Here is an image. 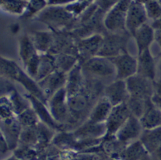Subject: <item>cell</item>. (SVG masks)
Masks as SVG:
<instances>
[{"label":"cell","mask_w":161,"mask_h":160,"mask_svg":"<svg viewBox=\"0 0 161 160\" xmlns=\"http://www.w3.org/2000/svg\"><path fill=\"white\" fill-rule=\"evenodd\" d=\"M35 19L54 32H71L76 25V19L64 6H47Z\"/></svg>","instance_id":"6da1fadb"},{"label":"cell","mask_w":161,"mask_h":160,"mask_svg":"<svg viewBox=\"0 0 161 160\" xmlns=\"http://www.w3.org/2000/svg\"><path fill=\"white\" fill-rule=\"evenodd\" d=\"M85 76L98 80L114 77L115 79V68L110 58L96 56L81 63Z\"/></svg>","instance_id":"7a4b0ae2"},{"label":"cell","mask_w":161,"mask_h":160,"mask_svg":"<svg viewBox=\"0 0 161 160\" xmlns=\"http://www.w3.org/2000/svg\"><path fill=\"white\" fill-rule=\"evenodd\" d=\"M47 106L54 119L62 126L63 130H67L66 127L71 126V113L68 105V96L65 87L49 98Z\"/></svg>","instance_id":"3957f363"},{"label":"cell","mask_w":161,"mask_h":160,"mask_svg":"<svg viewBox=\"0 0 161 160\" xmlns=\"http://www.w3.org/2000/svg\"><path fill=\"white\" fill-rule=\"evenodd\" d=\"M132 0H120L110 11L105 14L104 27L106 32L120 33L126 31V17Z\"/></svg>","instance_id":"277c9868"},{"label":"cell","mask_w":161,"mask_h":160,"mask_svg":"<svg viewBox=\"0 0 161 160\" xmlns=\"http://www.w3.org/2000/svg\"><path fill=\"white\" fill-rule=\"evenodd\" d=\"M131 37L128 32L113 33L106 32L103 34V42L98 55L112 58L127 51V44Z\"/></svg>","instance_id":"5b68a950"},{"label":"cell","mask_w":161,"mask_h":160,"mask_svg":"<svg viewBox=\"0 0 161 160\" xmlns=\"http://www.w3.org/2000/svg\"><path fill=\"white\" fill-rule=\"evenodd\" d=\"M103 42V34H93L83 38H76V48L80 63L98 55Z\"/></svg>","instance_id":"8992f818"},{"label":"cell","mask_w":161,"mask_h":160,"mask_svg":"<svg viewBox=\"0 0 161 160\" xmlns=\"http://www.w3.org/2000/svg\"><path fill=\"white\" fill-rule=\"evenodd\" d=\"M131 113L126 103L113 106L111 113L106 121V132L105 138L115 136L117 132L120 130L123 124L130 118Z\"/></svg>","instance_id":"52a82bcc"},{"label":"cell","mask_w":161,"mask_h":160,"mask_svg":"<svg viewBox=\"0 0 161 160\" xmlns=\"http://www.w3.org/2000/svg\"><path fill=\"white\" fill-rule=\"evenodd\" d=\"M115 68V79L125 80L137 73V57L128 52L110 58Z\"/></svg>","instance_id":"ba28073f"},{"label":"cell","mask_w":161,"mask_h":160,"mask_svg":"<svg viewBox=\"0 0 161 160\" xmlns=\"http://www.w3.org/2000/svg\"><path fill=\"white\" fill-rule=\"evenodd\" d=\"M130 96L137 98L151 99L154 94V81L136 74L125 80Z\"/></svg>","instance_id":"9c48e42d"},{"label":"cell","mask_w":161,"mask_h":160,"mask_svg":"<svg viewBox=\"0 0 161 160\" xmlns=\"http://www.w3.org/2000/svg\"><path fill=\"white\" fill-rule=\"evenodd\" d=\"M106 123H94L86 119L72 130L77 140H100L106 135Z\"/></svg>","instance_id":"30bf717a"},{"label":"cell","mask_w":161,"mask_h":160,"mask_svg":"<svg viewBox=\"0 0 161 160\" xmlns=\"http://www.w3.org/2000/svg\"><path fill=\"white\" fill-rule=\"evenodd\" d=\"M148 17L145 11V5L132 0L127 12L126 31L132 37V34L140 27L148 23Z\"/></svg>","instance_id":"8fae6325"},{"label":"cell","mask_w":161,"mask_h":160,"mask_svg":"<svg viewBox=\"0 0 161 160\" xmlns=\"http://www.w3.org/2000/svg\"><path fill=\"white\" fill-rule=\"evenodd\" d=\"M102 96H106L113 106L125 103L130 97L125 80L114 79L105 86Z\"/></svg>","instance_id":"7c38bea8"},{"label":"cell","mask_w":161,"mask_h":160,"mask_svg":"<svg viewBox=\"0 0 161 160\" xmlns=\"http://www.w3.org/2000/svg\"><path fill=\"white\" fill-rule=\"evenodd\" d=\"M24 96L30 102L31 106L35 110V112L37 114L40 122L43 123L44 124H46V125H47L51 129H53L55 131H57V132L63 131L62 126L60 125L54 119L47 104H45L43 101H42L41 100L37 98L36 96H32V95L28 94V93H27Z\"/></svg>","instance_id":"4fadbf2b"},{"label":"cell","mask_w":161,"mask_h":160,"mask_svg":"<svg viewBox=\"0 0 161 160\" xmlns=\"http://www.w3.org/2000/svg\"><path fill=\"white\" fill-rule=\"evenodd\" d=\"M143 130L144 129L141 125L140 119L131 114L115 135V137L122 143L129 144L136 140H140Z\"/></svg>","instance_id":"5bb4252c"},{"label":"cell","mask_w":161,"mask_h":160,"mask_svg":"<svg viewBox=\"0 0 161 160\" xmlns=\"http://www.w3.org/2000/svg\"><path fill=\"white\" fill-rule=\"evenodd\" d=\"M67 75V74L57 70L44 79L37 81L42 91L47 99V101L56 92L66 86Z\"/></svg>","instance_id":"9a60e30c"},{"label":"cell","mask_w":161,"mask_h":160,"mask_svg":"<svg viewBox=\"0 0 161 160\" xmlns=\"http://www.w3.org/2000/svg\"><path fill=\"white\" fill-rule=\"evenodd\" d=\"M22 130L23 127L17 116L1 120V135L7 140L11 151H14L19 146Z\"/></svg>","instance_id":"2e32d148"},{"label":"cell","mask_w":161,"mask_h":160,"mask_svg":"<svg viewBox=\"0 0 161 160\" xmlns=\"http://www.w3.org/2000/svg\"><path fill=\"white\" fill-rule=\"evenodd\" d=\"M137 75L154 81L156 76L155 60L150 52V48L146 49L137 56Z\"/></svg>","instance_id":"e0dca14e"},{"label":"cell","mask_w":161,"mask_h":160,"mask_svg":"<svg viewBox=\"0 0 161 160\" xmlns=\"http://www.w3.org/2000/svg\"><path fill=\"white\" fill-rule=\"evenodd\" d=\"M86 84V77L83 73L81 63L79 62L72 70L67 73L66 91L67 96H72L83 89Z\"/></svg>","instance_id":"ac0fdd59"},{"label":"cell","mask_w":161,"mask_h":160,"mask_svg":"<svg viewBox=\"0 0 161 160\" xmlns=\"http://www.w3.org/2000/svg\"><path fill=\"white\" fill-rule=\"evenodd\" d=\"M132 37L136 41L138 54L150 48L154 41V29L151 24L145 23L132 34Z\"/></svg>","instance_id":"d6986e66"},{"label":"cell","mask_w":161,"mask_h":160,"mask_svg":"<svg viewBox=\"0 0 161 160\" xmlns=\"http://www.w3.org/2000/svg\"><path fill=\"white\" fill-rule=\"evenodd\" d=\"M113 105L106 96H101L92 107L87 119L94 123H106Z\"/></svg>","instance_id":"ffe728a7"},{"label":"cell","mask_w":161,"mask_h":160,"mask_svg":"<svg viewBox=\"0 0 161 160\" xmlns=\"http://www.w3.org/2000/svg\"><path fill=\"white\" fill-rule=\"evenodd\" d=\"M140 121L144 130H150L161 126V110L154 105L152 98L148 101L145 112L140 118Z\"/></svg>","instance_id":"44dd1931"},{"label":"cell","mask_w":161,"mask_h":160,"mask_svg":"<svg viewBox=\"0 0 161 160\" xmlns=\"http://www.w3.org/2000/svg\"><path fill=\"white\" fill-rule=\"evenodd\" d=\"M15 81L23 86L24 87V89L28 91V94L36 96L37 98H38L42 101H43L44 103L47 105L48 101H47V99L45 97L44 94L42 91L41 88H40L37 80L31 77L30 75L26 72L25 70L22 68V67L19 70V74H18L16 79H15Z\"/></svg>","instance_id":"7402d4cb"},{"label":"cell","mask_w":161,"mask_h":160,"mask_svg":"<svg viewBox=\"0 0 161 160\" xmlns=\"http://www.w3.org/2000/svg\"><path fill=\"white\" fill-rule=\"evenodd\" d=\"M29 36L40 54L50 52L55 41V33L53 31H37Z\"/></svg>","instance_id":"603a6c76"},{"label":"cell","mask_w":161,"mask_h":160,"mask_svg":"<svg viewBox=\"0 0 161 160\" xmlns=\"http://www.w3.org/2000/svg\"><path fill=\"white\" fill-rule=\"evenodd\" d=\"M39 54L29 35H23L19 38V56L23 67Z\"/></svg>","instance_id":"cb8c5ba5"},{"label":"cell","mask_w":161,"mask_h":160,"mask_svg":"<svg viewBox=\"0 0 161 160\" xmlns=\"http://www.w3.org/2000/svg\"><path fill=\"white\" fill-rule=\"evenodd\" d=\"M119 160H151L150 153L140 140L127 144Z\"/></svg>","instance_id":"d4e9b609"},{"label":"cell","mask_w":161,"mask_h":160,"mask_svg":"<svg viewBox=\"0 0 161 160\" xmlns=\"http://www.w3.org/2000/svg\"><path fill=\"white\" fill-rule=\"evenodd\" d=\"M139 140L148 153H153L161 146V126L150 130H144Z\"/></svg>","instance_id":"484cf974"},{"label":"cell","mask_w":161,"mask_h":160,"mask_svg":"<svg viewBox=\"0 0 161 160\" xmlns=\"http://www.w3.org/2000/svg\"><path fill=\"white\" fill-rule=\"evenodd\" d=\"M55 71H57L55 56L50 53L40 54L38 70H37V74L35 80L39 81Z\"/></svg>","instance_id":"4316f807"},{"label":"cell","mask_w":161,"mask_h":160,"mask_svg":"<svg viewBox=\"0 0 161 160\" xmlns=\"http://www.w3.org/2000/svg\"><path fill=\"white\" fill-rule=\"evenodd\" d=\"M54 56H55L57 70L66 74L68 73L80 62L79 57L73 54L59 53V54H56Z\"/></svg>","instance_id":"83f0119b"},{"label":"cell","mask_w":161,"mask_h":160,"mask_svg":"<svg viewBox=\"0 0 161 160\" xmlns=\"http://www.w3.org/2000/svg\"><path fill=\"white\" fill-rule=\"evenodd\" d=\"M21 69L19 64L14 60L8 59L4 57H1L0 59V73L1 77L6 78L8 80L15 81L17 75Z\"/></svg>","instance_id":"f1b7e54d"},{"label":"cell","mask_w":161,"mask_h":160,"mask_svg":"<svg viewBox=\"0 0 161 160\" xmlns=\"http://www.w3.org/2000/svg\"><path fill=\"white\" fill-rule=\"evenodd\" d=\"M38 144V134H37V124L31 127L23 128L21 132L20 140L19 145L21 146H28L37 149Z\"/></svg>","instance_id":"f546056e"},{"label":"cell","mask_w":161,"mask_h":160,"mask_svg":"<svg viewBox=\"0 0 161 160\" xmlns=\"http://www.w3.org/2000/svg\"><path fill=\"white\" fill-rule=\"evenodd\" d=\"M27 0H0L1 8L13 15L23 16L27 8Z\"/></svg>","instance_id":"4dcf8cb0"},{"label":"cell","mask_w":161,"mask_h":160,"mask_svg":"<svg viewBox=\"0 0 161 160\" xmlns=\"http://www.w3.org/2000/svg\"><path fill=\"white\" fill-rule=\"evenodd\" d=\"M8 96L11 101V104L14 108V114L16 116L23 112V110L31 106L30 102L26 98L25 96H21L16 89L14 90L11 93L8 95Z\"/></svg>","instance_id":"1f68e13d"},{"label":"cell","mask_w":161,"mask_h":160,"mask_svg":"<svg viewBox=\"0 0 161 160\" xmlns=\"http://www.w3.org/2000/svg\"><path fill=\"white\" fill-rule=\"evenodd\" d=\"M48 6L47 0H28L27 8L23 14L25 19L36 18L41 12L43 11Z\"/></svg>","instance_id":"d6a6232c"},{"label":"cell","mask_w":161,"mask_h":160,"mask_svg":"<svg viewBox=\"0 0 161 160\" xmlns=\"http://www.w3.org/2000/svg\"><path fill=\"white\" fill-rule=\"evenodd\" d=\"M150 99L145 100V99L130 96L128 101L125 103H126L127 106L129 108L131 114L140 119L142 116V114H144V112H145L146 105H147V102Z\"/></svg>","instance_id":"836d02e7"},{"label":"cell","mask_w":161,"mask_h":160,"mask_svg":"<svg viewBox=\"0 0 161 160\" xmlns=\"http://www.w3.org/2000/svg\"><path fill=\"white\" fill-rule=\"evenodd\" d=\"M17 119L23 128L37 125L40 120L37 114L32 106L24 110L22 113L17 115Z\"/></svg>","instance_id":"e575fe53"},{"label":"cell","mask_w":161,"mask_h":160,"mask_svg":"<svg viewBox=\"0 0 161 160\" xmlns=\"http://www.w3.org/2000/svg\"><path fill=\"white\" fill-rule=\"evenodd\" d=\"M39 153L40 152L34 148L21 145H19L14 151V155L17 156L20 160H37Z\"/></svg>","instance_id":"d590c367"},{"label":"cell","mask_w":161,"mask_h":160,"mask_svg":"<svg viewBox=\"0 0 161 160\" xmlns=\"http://www.w3.org/2000/svg\"><path fill=\"white\" fill-rule=\"evenodd\" d=\"M144 5L149 20L155 22L161 19V4L158 0H150Z\"/></svg>","instance_id":"8d00e7d4"},{"label":"cell","mask_w":161,"mask_h":160,"mask_svg":"<svg viewBox=\"0 0 161 160\" xmlns=\"http://www.w3.org/2000/svg\"><path fill=\"white\" fill-rule=\"evenodd\" d=\"M16 116L14 108L8 96H1L0 98V118L1 120L10 119Z\"/></svg>","instance_id":"74e56055"},{"label":"cell","mask_w":161,"mask_h":160,"mask_svg":"<svg viewBox=\"0 0 161 160\" xmlns=\"http://www.w3.org/2000/svg\"><path fill=\"white\" fill-rule=\"evenodd\" d=\"M92 3H94L86 2V1H81V0H76L75 2L65 6V8L70 14H71L76 19H77L88 8L90 7Z\"/></svg>","instance_id":"f35d334b"},{"label":"cell","mask_w":161,"mask_h":160,"mask_svg":"<svg viewBox=\"0 0 161 160\" xmlns=\"http://www.w3.org/2000/svg\"><path fill=\"white\" fill-rule=\"evenodd\" d=\"M120 1V0H96V3H97L98 8L103 14H106Z\"/></svg>","instance_id":"ab89813d"},{"label":"cell","mask_w":161,"mask_h":160,"mask_svg":"<svg viewBox=\"0 0 161 160\" xmlns=\"http://www.w3.org/2000/svg\"><path fill=\"white\" fill-rule=\"evenodd\" d=\"M48 6H67L76 0H47Z\"/></svg>","instance_id":"60d3db41"},{"label":"cell","mask_w":161,"mask_h":160,"mask_svg":"<svg viewBox=\"0 0 161 160\" xmlns=\"http://www.w3.org/2000/svg\"><path fill=\"white\" fill-rule=\"evenodd\" d=\"M0 150H1V155H4L10 150L9 145L8 144L7 140L2 135H0Z\"/></svg>","instance_id":"b9f144b4"},{"label":"cell","mask_w":161,"mask_h":160,"mask_svg":"<svg viewBox=\"0 0 161 160\" xmlns=\"http://www.w3.org/2000/svg\"><path fill=\"white\" fill-rule=\"evenodd\" d=\"M150 155L151 160H161V146L153 153H150Z\"/></svg>","instance_id":"7bdbcfd3"},{"label":"cell","mask_w":161,"mask_h":160,"mask_svg":"<svg viewBox=\"0 0 161 160\" xmlns=\"http://www.w3.org/2000/svg\"><path fill=\"white\" fill-rule=\"evenodd\" d=\"M154 41L161 49V28L154 29Z\"/></svg>","instance_id":"ee69618b"},{"label":"cell","mask_w":161,"mask_h":160,"mask_svg":"<svg viewBox=\"0 0 161 160\" xmlns=\"http://www.w3.org/2000/svg\"><path fill=\"white\" fill-rule=\"evenodd\" d=\"M154 94L161 97V77L159 80L154 81Z\"/></svg>","instance_id":"f6af8a7d"},{"label":"cell","mask_w":161,"mask_h":160,"mask_svg":"<svg viewBox=\"0 0 161 160\" xmlns=\"http://www.w3.org/2000/svg\"><path fill=\"white\" fill-rule=\"evenodd\" d=\"M152 101L154 103V105H156L157 107L159 108L161 110V97L157 95L154 94V96H152Z\"/></svg>","instance_id":"bcb514c9"},{"label":"cell","mask_w":161,"mask_h":160,"mask_svg":"<svg viewBox=\"0 0 161 160\" xmlns=\"http://www.w3.org/2000/svg\"><path fill=\"white\" fill-rule=\"evenodd\" d=\"M4 160H20V159H19V158H18L17 156H15L14 154H13L12 156H10L9 158H8L7 159H4Z\"/></svg>","instance_id":"7dc6e473"},{"label":"cell","mask_w":161,"mask_h":160,"mask_svg":"<svg viewBox=\"0 0 161 160\" xmlns=\"http://www.w3.org/2000/svg\"><path fill=\"white\" fill-rule=\"evenodd\" d=\"M135 1H136V2L141 3H143V4H145V3L149 2V1H150V0H135Z\"/></svg>","instance_id":"c3c4849f"},{"label":"cell","mask_w":161,"mask_h":160,"mask_svg":"<svg viewBox=\"0 0 161 160\" xmlns=\"http://www.w3.org/2000/svg\"><path fill=\"white\" fill-rule=\"evenodd\" d=\"M159 71H160V73H161V52H160V53H159Z\"/></svg>","instance_id":"681fc988"}]
</instances>
